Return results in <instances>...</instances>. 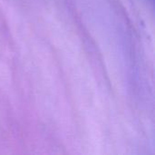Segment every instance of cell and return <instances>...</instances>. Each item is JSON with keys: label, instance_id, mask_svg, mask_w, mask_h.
Segmentation results:
<instances>
[]
</instances>
